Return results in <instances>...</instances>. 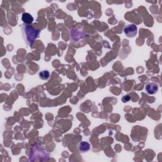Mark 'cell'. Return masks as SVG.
I'll list each match as a JSON object with an SVG mask.
<instances>
[{"label": "cell", "mask_w": 162, "mask_h": 162, "mask_svg": "<svg viewBox=\"0 0 162 162\" xmlns=\"http://www.w3.org/2000/svg\"><path fill=\"white\" fill-rule=\"evenodd\" d=\"M22 32H23L25 41L29 46L32 45V44L34 43V40L39 35V31H37L30 25L24 26V28L22 29Z\"/></svg>", "instance_id": "1"}, {"label": "cell", "mask_w": 162, "mask_h": 162, "mask_svg": "<svg viewBox=\"0 0 162 162\" xmlns=\"http://www.w3.org/2000/svg\"><path fill=\"white\" fill-rule=\"evenodd\" d=\"M124 33L128 37H134L137 34V28L134 24H129L125 27Z\"/></svg>", "instance_id": "2"}, {"label": "cell", "mask_w": 162, "mask_h": 162, "mask_svg": "<svg viewBox=\"0 0 162 162\" xmlns=\"http://www.w3.org/2000/svg\"><path fill=\"white\" fill-rule=\"evenodd\" d=\"M145 89L149 94H155L158 91V85L155 82H149L146 85Z\"/></svg>", "instance_id": "3"}, {"label": "cell", "mask_w": 162, "mask_h": 162, "mask_svg": "<svg viewBox=\"0 0 162 162\" xmlns=\"http://www.w3.org/2000/svg\"><path fill=\"white\" fill-rule=\"evenodd\" d=\"M90 148V144L86 141L81 142L79 144V146H78V149H79V151L81 153H86L88 152Z\"/></svg>", "instance_id": "4"}, {"label": "cell", "mask_w": 162, "mask_h": 162, "mask_svg": "<svg viewBox=\"0 0 162 162\" xmlns=\"http://www.w3.org/2000/svg\"><path fill=\"white\" fill-rule=\"evenodd\" d=\"M22 20L24 22L25 24H31L32 23L34 18L29 13H24L22 15Z\"/></svg>", "instance_id": "5"}, {"label": "cell", "mask_w": 162, "mask_h": 162, "mask_svg": "<svg viewBox=\"0 0 162 162\" xmlns=\"http://www.w3.org/2000/svg\"><path fill=\"white\" fill-rule=\"evenodd\" d=\"M40 77L43 80H47L49 77V72L48 70H42L40 73Z\"/></svg>", "instance_id": "6"}, {"label": "cell", "mask_w": 162, "mask_h": 162, "mask_svg": "<svg viewBox=\"0 0 162 162\" xmlns=\"http://www.w3.org/2000/svg\"><path fill=\"white\" fill-rule=\"evenodd\" d=\"M130 99H131V98H130L129 96H128V95H125V96H124L122 99V102L124 103H126V102H129Z\"/></svg>", "instance_id": "7"}]
</instances>
